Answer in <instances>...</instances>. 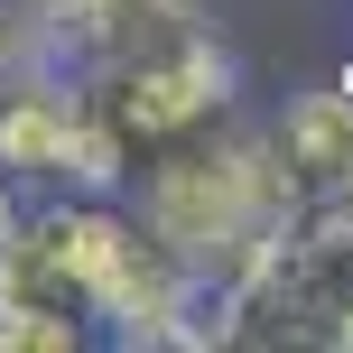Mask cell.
<instances>
[{
	"label": "cell",
	"instance_id": "cell-1",
	"mask_svg": "<svg viewBox=\"0 0 353 353\" xmlns=\"http://www.w3.org/2000/svg\"><path fill=\"white\" fill-rule=\"evenodd\" d=\"M130 186H140L149 242H159L186 279H205V288L242 279V261L288 214L279 159H270V140L242 130V121H214V130H195V140L149 149V159L130 168Z\"/></svg>",
	"mask_w": 353,
	"mask_h": 353
},
{
	"label": "cell",
	"instance_id": "cell-2",
	"mask_svg": "<svg viewBox=\"0 0 353 353\" xmlns=\"http://www.w3.org/2000/svg\"><path fill=\"white\" fill-rule=\"evenodd\" d=\"M214 344L251 353H353V195L288 205L279 232L214 288Z\"/></svg>",
	"mask_w": 353,
	"mask_h": 353
},
{
	"label": "cell",
	"instance_id": "cell-3",
	"mask_svg": "<svg viewBox=\"0 0 353 353\" xmlns=\"http://www.w3.org/2000/svg\"><path fill=\"white\" fill-rule=\"evenodd\" d=\"M232 93H242V74H232V56L214 47V28H205V37H186V47L149 56V65H121V74H103V84H84V103L121 130L130 168H140L149 149L232 121Z\"/></svg>",
	"mask_w": 353,
	"mask_h": 353
},
{
	"label": "cell",
	"instance_id": "cell-4",
	"mask_svg": "<svg viewBox=\"0 0 353 353\" xmlns=\"http://www.w3.org/2000/svg\"><path fill=\"white\" fill-rule=\"evenodd\" d=\"M270 159H279L288 205H344L353 195V84L298 93L270 121Z\"/></svg>",
	"mask_w": 353,
	"mask_h": 353
},
{
	"label": "cell",
	"instance_id": "cell-5",
	"mask_svg": "<svg viewBox=\"0 0 353 353\" xmlns=\"http://www.w3.org/2000/svg\"><path fill=\"white\" fill-rule=\"evenodd\" d=\"M65 130H74V84L47 65H10V84H0V176L10 186H56Z\"/></svg>",
	"mask_w": 353,
	"mask_h": 353
},
{
	"label": "cell",
	"instance_id": "cell-6",
	"mask_svg": "<svg viewBox=\"0 0 353 353\" xmlns=\"http://www.w3.org/2000/svg\"><path fill=\"white\" fill-rule=\"evenodd\" d=\"M56 186H74V195H121V186H130L121 130H112L84 93H74V130H65V168H56Z\"/></svg>",
	"mask_w": 353,
	"mask_h": 353
},
{
	"label": "cell",
	"instance_id": "cell-7",
	"mask_svg": "<svg viewBox=\"0 0 353 353\" xmlns=\"http://www.w3.org/2000/svg\"><path fill=\"white\" fill-rule=\"evenodd\" d=\"M10 223H19V186L0 176V232H10Z\"/></svg>",
	"mask_w": 353,
	"mask_h": 353
},
{
	"label": "cell",
	"instance_id": "cell-8",
	"mask_svg": "<svg viewBox=\"0 0 353 353\" xmlns=\"http://www.w3.org/2000/svg\"><path fill=\"white\" fill-rule=\"evenodd\" d=\"M10 56H19V19L0 10V65H10Z\"/></svg>",
	"mask_w": 353,
	"mask_h": 353
},
{
	"label": "cell",
	"instance_id": "cell-9",
	"mask_svg": "<svg viewBox=\"0 0 353 353\" xmlns=\"http://www.w3.org/2000/svg\"><path fill=\"white\" fill-rule=\"evenodd\" d=\"M335 84H353V65H344V74H335Z\"/></svg>",
	"mask_w": 353,
	"mask_h": 353
}]
</instances>
